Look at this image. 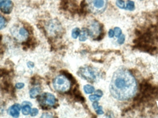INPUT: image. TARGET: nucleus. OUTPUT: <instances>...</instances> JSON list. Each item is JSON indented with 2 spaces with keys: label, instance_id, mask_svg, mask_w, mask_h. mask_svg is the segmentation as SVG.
I'll return each mask as SVG.
<instances>
[{
  "label": "nucleus",
  "instance_id": "1",
  "mask_svg": "<svg viewBox=\"0 0 158 118\" xmlns=\"http://www.w3.org/2000/svg\"><path fill=\"white\" fill-rule=\"evenodd\" d=\"M137 88L136 81L131 73L125 68H120L113 75L110 90L115 98L126 100L135 96Z\"/></svg>",
  "mask_w": 158,
  "mask_h": 118
},
{
  "label": "nucleus",
  "instance_id": "2",
  "mask_svg": "<svg viewBox=\"0 0 158 118\" xmlns=\"http://www.w3.org/2000/svg\"><path fill=\"white\" fill-rule=\"evenodd\" d=\"M70 82L68 78L64 75H59L55 77L53 81L55 89L59 92L68 91L70 88Z\"/></svg>",
  "mask_w": 158,
  "mask_h": 118
},
{
  "label": "nucleus",
  "instance_id": "3",
  "mask_svg": "<svg viewBox=\"0 0 158 118\" xmlns=\"http://www.w3.org/2000/svg\"><path fill=\"white\" fill-rule=\"evenodd\" d=\"M108 0H88V5L91 12L99 14L105 10Z\"/></svg>",
  "mask_w": 158,
  "mask_h": 118
},
{
  "label": "nucleus",
  "instance_id": "4",
  "mask_svg": "<svg viewBox=\"0 0 158 118\" xmlns=\"http://www.w3.org/2000/svg\"><path fill=\"white\" fill-rule=\"evenodd\" d=\"M79 74L82 78L89 82H94L99 76V73L96 70L90 67H85L80 68Z\"/></svg>",
  "mask_w": 158,
  "mask_h": 118
},
{
  "label": "nucleus",
  "instance_id": "5",
  "mask_svg": "<svg viewBox=\"0 0 158 118\" xmlns=\"http://www.w3.org/2000/svg\"><path fill=\"white\" fill-rule=\"evenodd\" d=\"M55 101L54 96L49 93H43L38 98L39 102L43 106H53L55 104Z\"/></svg>",
  "mask_w": 158,
  "mask_h": 118
},
{
  "label": "nucleus",
  "instance_id": "6",
  "mask_svg": "<svg viewBox=\"0 0 158 118\" xmlns=\"http://www.w3.org/2000/svg\"><path fill=\"white\" fill-rule=\"evenodd\" d=\"M13 7L14 4L11 0H3L0 2V10L4 14H10Z\"/></svg>",
  "mask_w": 158,
  "mask_h": 118
},
{
  "label": "nucleus",
  "instance_id": "7",
  "mask_svg": "<svg viewBox=\"0 0 158 118\" xmlns=\"http://www.w3.org/2000/svg\"><path fill=\"white\" fill-rule=\"evenodd\" d=\"M88 30L89 35L91 37H94L100 33L101 27L98 22H94L91 24L90 30L88 29Z\"/></svg>",
  "mask_w": 158,
  "mask_h": 118
},
{
  "label": "nucleus",
  "instance_id": "8",
  "mask_svg": "<svg viewBox=\"0 0 158 118\" xmlns=\"http://www.w3.org/2000/svg\"><path fill=\"white\" fill-rule=\"evenodd\" d=\"M21 109L20 105L18 104H15L12 106L10 109V115L14 117H18L19 115V111Z\"/></svg>",
  "mask_w": 158,
  "mask_h": 118
},
{
  "label": "nucleus",
  "instance_id": "9",
  "mask_svg": "<svg viewBox=\"0 0 158 118\" xmlns=\"http://www.w3.org/2000/svg\"><path fill=\"white\" fill-rule=\"evenodd\" d=\"M89 34V30L88 29H82V31H81V34L79 36V41H86Z\"/></svg>",
  "mask_w": 158,
  "mask_h": 118
},
{
  "label": "nucleus",
  "instance_id": "10",
  "mask_svg": "<svg viewBox=\"0 0 158 118\" xmlns=\"http://www.w3.org/2000/svg\"><path fill=\"white\" fill-rule=\"evenodd\" d=\"M40 92V88H32L30 91V96L31 98H35Z\"/></svg>",
  "mask_w": 158,
  "mask_h": 118
},
{
  "label": "nucleus",
  "instance_id": "11",
  "mask_svg": "<svg viewBox=\"0 0 158 118\" xmlns=\"http://www.w3.org/2000/svg\"><path fill=\"white\" fill-rule=\"evenodd\" d=\"M135 3L132 1H128L125 6V10L128 11H133L135 9Z\"/></svg>",
  "mask_w": 158,
  "mask_h": 118
},
{
  "label": "nucleus",
  "instance_id": "12",
  "mask_svg": "<svg viewBox=\"0 0 158 118\" xmlns=\"http://www.w3.org/2000/svg\"><path fill=\"white\" fill-rule=\"evenodd\" d=\"M92 106H93L94 109L96 111L97 113H98V114H103V112L102 110L101 107H100V106H99V104H98V103L97 101L94 102L93 104H92Z\"/></svg>",
  "mask_w": 158,
  "mask_h": 118
},
{
  "label": "nucleus",
  "instance_id": "13",
  "mask_svg": "<svg viewBox=\"0 0 158 118\" xmlns=\"http://www.w3.org/2000/svg\"><path fill=\"white\" fill-rule=\"evenodd\" d=\"M30 111H31V108L28 104H26L22 107V112L24 115H28L30 113Z\"/></svg>",
  "mask_w": 158,
  "mask_h": 118
},
{
  "label": "nucleus",
  "instance_id": "14",
  "mask_svg": "<svg viewBox=\"0 0 158 118\" xmlns=\"http://www.w3.org/2000/svg\"><path fill=\"white\" fill-rule=\"evenodd\" d=\"M84 90L87 94H91L94 92V88L91 85H87L84 86Z\"/></svg>",
  "mask_w": 158,
  "mask_h": 118
},
{
  "label": "nucleus",
  "instance_id": "15",
  "mask_svg": "<svg viewBox=\"0 0 158 118\" xmlns=\"http://www.w3.org/2000/svg\"><path fill=\"white\" fill-rule=\"evenodd\" d=\"M6 25V21L4 17L0 14V30L5 27Z\"/></svg>",
  "mask_w": 158,
  "mask_h": 118
},
{
  "label": "nucleus",
  "instance_id": "16",
  "mask_svg": "<svg viewBox=\"0 0 158 118\" xmlns=\"http://www.w3.org/2000/svg\"><path fill=\"white\" fill-rule=\"evenodd\" d=\"M81 31L78 28H76L73 30L72 32V36L74 38H77L79 36Z\"/></svg>",
  "mask_w": 158,
  "mask_h": 118
},
{
  "label": "nucleus",
  "instance_id": "17",
  "mask_svg": "<svg viewBox=\"0 0 158 118\" xmlns=\"http://www.w3.org/2000/svg\"><path fill=\"white\" fill-rule=\"evenodd\" d=\"M19 34L24 37H27L28 36V32L27 30L24 28H21L19 31Z\"/></svg>",
  "mask_w": 158,
  "mask_h": 118
},
{
  "label": "nucleus",
  "instance_id": "18",
  "mask_svg": "<svg viewBox=\"0 0 158 118\" xmlns=\"http://www.w3.org/2000/svg\"><path fill=\"white\" fill-rule=\"evenodd\" d=\"M116 5L119 8L121 9H125V4L123 0H117Z\"/></svg>",
  "mask_w": 158,
  "mask_h": 118
},
{
  "label": "nucleus",
  "instance_id": "19",
  "mask_svg": "<svg viewBox=\"0 0 158 118\" xmlns=\"http://www.w3.org/2000/svg\"><path fill=\"white\" fill-rule=\"evenodd\" d=\"M114 31L115 36L117 37L121 36V34H122V30L120 28L117 27L115 28Z\"/></svg>",
  "mask_w": 158,
  "mask_h": 118
},
{
  "label": "nucleus",
  "instance_id": "20",
  "mask_svg": "<svg viewBox=\"0 0 158 118\" xmlns=\"http://www.w3.org/2000/svg\"><path fill=\"white\" fill-rule=\"evenodd\" d=\"M100 96H99L98 95H91L89 96V99L91 101H95L99 100L100 98L101 97Z\"/></svg>",
  "mask_w": 158,
  "mask_h": 118
},
{
  "label": "nucleus",
  "instance_id": "21",
  "mask_svg": "<svg viewBox=\"0 0 158 118\" xmlns=\"http://www.w3.org/2000/svg\"><path fill=\"white\" fill-rule=\"evenodd\" d=\"M118 42L119 44H122L124 43L125 41V36L124 35H121L118 37Z\"/></svg>",
  "mask_w": 158,
  "mask_h": 118
},
{
  "label": "nucleus",
  "instance_id": "22",
  "mask_svg": "<svg viewBox=\"0 0 158 118\" xmlns=\"http://www.w3.org/2000/svg\"><path fill=\"white\" fill-rule=\"evenodd\" d=\"M38 109L33 108L30 111V115L31 116H35L38 114Z\"/></svg>",
  "mask_w": 158,
  "mask_h": 118
},
{
  "label": "nucleus",
  "instance_id": "23",
  "mask_svg": "<svg viewBox=\"0 0 158 118\" xmlns=\"http://www.w3.org/2000/svg\"><path fill=\"white\" fill-rule=\"evenodd\" d=\"M7 71L4 69H0V77L5 76L7 74Z\"/></svg>",
  "mask_w": 158,
  "mask_h": 118
},
{
  "label": "nucleus",
  "instance_id": "24",
  "mask_svg": "<svg viewBox=\"0 0 158 118\" xmlns=\"http://www.w3.org/2000/svg\"><path fill=\"white\" fill-rule=\"evenodd\" d=\"M24 87V84L22 83H17L16 85V87L18 89H21Z\"/></svg>",
  "mask_w": 158,
  "mask_h": 118
},
{
  "label": "nucleus",
  "instance_id": "25",
  "mask_svg": "<svg viewBox=\"0 0 158 118\" xmlns=\"http://www.w3.org/2000/svg\"><path fill=\"white\" fill-rule=\"evenodd\" d=\"M114 36V31L112 30H110L109 31V36L110 37L112 38Z\"/></svg>",
  "mask_w": 158,
  "mask_h": 118
},
{
  "label": "nucleus",
  "instance_id": "26",
  "mask_svg": "<svg viewBox=\"0 0 158 118\" xmlns=\"http://www.w3.org/2000/svg\"><path fill=\"white\" fill-rule=\"evenodd\" d=\"M28 66L30 67H33L34 66V64L32 62H28L27 63Z\"/></svg>",
  "mask_w": 158,
  "mask_h": 118
},
{
  "label": "nucleus",
  "instance_id": "27",
  "mask_svg": "<svg viewBox=\"0 0 158 118\" xmlns=\"http://www.w3.org/2000/svg\"><path fill=\"white\" fill-rule=\"evenodd\" d=\"M96 93H97V95H99V96H102L103 95V93L101 90H98L96 91Z\"/></svg>",
  "mask_w": 158,
  "mask_h": 118
}]
</instances>
